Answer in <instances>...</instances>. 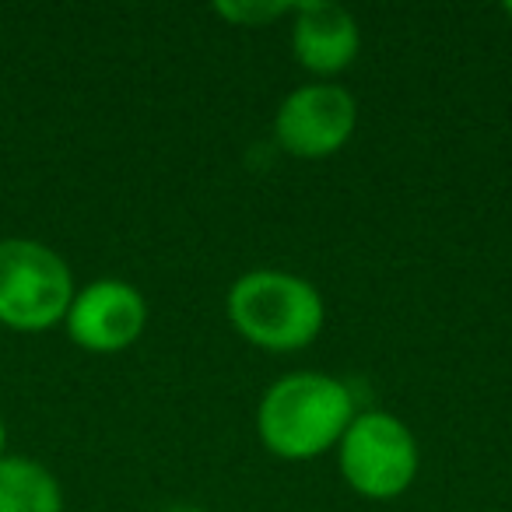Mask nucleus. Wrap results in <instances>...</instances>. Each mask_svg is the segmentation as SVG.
I'll use <instances>...</instances> for the list:
<instances>
[{
    "instance_id": "1",
    "label": "nucleus",
    "mask_w": 512,
    "mask_h": 512,
    "mask_svg": "<svg viewBox=\"0 0 512 512\" xmlns=\"http://www.w3.org/2000/svg\"><path fill=\"white\" fill-rule=\"evenodd\" d=\"M355 414V393L344 379L309 369L285 372L256 404V435L278 460L309 463L334 453Z\"/></svg>"
},
{
    "instance_id": "2",
    "label": "nucleus",
    "mask_w": 512,
    "mask_h": 512,
    "mask_svg": "<svg viewBox=\"0 0 512 512\" xmlns=\"http://www.w3.org/2000/svg\"><path fill=\"white\" fill-rule=\"evenodd\" d=\"M225 316L235 334L253 348L295 355L323 334L327 302L320 288L302 274L256 267L232 281L225 295Z\"/></svg>"
},
{
    "instance_id": "3",
    "label": "nucleus",
    "mask_w": 512,
    "mask_h": 512,
    "mask_svg": "<svg viewBox=\"0 0 512 512\" xmlns=\"http://www.w3.org/2000/svg\"><path fill=\"white\" fill-rule=\"evenodd\" d=\"M78 292L71 264L50 242L0 239V327L15 334H46L60 327Z\"/></svg>"
},
{
    "instance_id": "4",
    "label": "nucleus",
    "mask_w": 512,
    "mask_h": 512,
    "mask_svg": "<svg viewBox=\"0 0 512 512\" xmlns=\"http://www.w3.org/2000/svg\"><path fill=\"white\" fill-rule=\"evenodd\" d=\"M337 470L355 495L369 502L400 498L421 467L418 439L393 411H358L337 442Z\"/></svg>"
},
{
    "instance_id": "5",
    "label": "nucleus",
    "mask_w": 512,
    "mask_h": 512,
    "mask_svg": "<svg viewBox=\"0 0 512 512\" xmlns=\"http://www.w3.org/2000/svg\"><path fill=\"white\" fill-rule=\"evenodd\" d=\"M358 127V102L337 81H309L281 99L274 113V141L285 155L320 162L348 148Z\"/></svg>"
},
{
    "instance_id": "6",
    "label": "nucleus",
    "mask_w": 512,
    "mask_h": 512,
    "mask_svg": "<svg viewBox=\"0 0 512 512\" xmlns=\"http://www.w3.org/2000/svg\"><path fill=\"white\" fill-rule=\"evenodd\" d=\"M148 299L123 278H95L78 285L64 323L74 348L88 355H120L134 348L148 330Z\"/></svg>"
},
{
    "instance_id": "7",
    "label": "nucleus",
    "mask_w": 512,
    "mask_h": 512,
    "mask_svg": "<svg viewBox=\"0 0 512 512\" xmlns=\"http://www.w3.org/2000/svg\"><path fill=\"white\" fill-rule=\"evenodd\" d=\"M362 53L358 18L330 0H306L292 11V57L316 81H334Z\"/></svg>"
},
{
    "instance_id": "8",
    "label": "nucleus",
    "mask_w": 512,
    "mask_h": 512,
    "mask_svg": "<svg viewBox=\"0 0 512 512\" xmlns=\"http://www.w3.org/2000/svg\"><path fill=\"white\" fill-rule=\"evenodd\" d=\"M0 512H64V488L46 463L8 453L0 460Z\"/></svg>"
},
{
    "instance_id": "9",
    "label": "nucleus",
    "mask_w": 512,
    "mask_h": 512,
    "mask_svg": "<svg viewBox=\"0 0 512 512\" xmlns=\"http://www.w3.org/2000/svg\"><path fill=\"white\" fill-rule=\"evenodd\" d=\"M295 4H281V0H221L214 4V15L225 18L235 29H267L278 18H292Z\"/></svg>"
},
{
    "instance_id": "10",
    "label": "nucleus",
    "mask_w": 512,
    "mask_h": 512,
    "mask_svg": "<svg viewBox=\"0 0 512 512\" xmlns=\"http://www.w3.org/2000/svg\"><path fill=\"white\" fill-rule=\"evenodd\" d=\"M8 456V421H4V414H0V460Z\"/></svg>"
},
{
    "instance_id": "11",
    "label": "nucleus",
    "mask_w": 512,
    "mask_h": 512,
    "mask_svg": "<svg viewBox=\"0 0 512 512\" xmlns=\"http://www.w3.org/2000/svg\"><path fill=\"white\" fill-rule=\"evenodd\" d=\"M162 512H204V509H197V505H165Z\"/></svg>"
},
{
    "instance_id": "12",
    "label": "nucleus",
    "mask_w": 512,
    "mask_h": 512,
    "mask_svg": "<svg viewBox=\"0 0 512 512\" xmlns=\"http://www.w3.org/2000/svg\"><path fill=\"white\" fill-rule=\"evenodd\" d=\"M505 15H509V18H512V4H505Z\"/></svg>"
}]
</instances>
